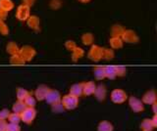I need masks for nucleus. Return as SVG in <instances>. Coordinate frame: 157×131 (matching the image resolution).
I'll list each match as a JSON object with an SVG mask.
<instances>
[{
  "instance_id": "nucleus-1",
  "label": "nucleus",
  "mask_w": 157,
  "mask_h": 131,
  "mask_svg": "<svg viewBox=\"0 0 157 131\" xmlns=\"http://www.w3.org/2000/svg\"><path fill=\"white\" fill-rule=\"evenodd\" d=\"M16 17L20 21H26L29 17V7L22 4L21 6L18 7V10L16 13Z\"/></svg>"
},
{
  "instance_id": "nucleus-2",
  "label": "nucleus",
  "mask_w": 157,
  "mask_h": 131,
  "mask_svg": "<svg viewBox=\"0 0 157 131\" xmlns=\"http://www.w3.org/2000/svg\"><path fill=\"white\" fill-rule=\"evenodd\" d=\"M63 103L67 109H74L77 106L78 99H77V97L73 96V95H68V96L64 97Z\"/></svg>"
},
{
  "instance_id": "nucleus-3",
  "label": "nucleus",
  "mask_w": 157,
  "mask_h": 131,
  "mask_svg": "<svg viewBox=\"0 0 157 131\" xmlns=\"http://www.w3.org/2000/svg\"><path fill=\"white\" fill-rule=\"evenodd\" d=\"M127 98V95L122 90H114L112 92V100L115 103H122Z\"/></svg>"
},
{
  "instance_id": "nucleus-4",
  "label": "nucleus",
  "mask_w": 157,
  "mask_h": 131,
  "mask_svg": "<svg viewBox=\"0 0 157 131\" xmlns=\"http://www.w3.org/2000/svg\"><path fill=\"white\" fill-rule=\"evenodd\" d=\"M45 98L48 103H57L60 100V95L57 91H48Z\"/></svg>"
},
{
  "instance_id": "nucleus-5",
  "label": "nucleus",
  "mask_w": 157,
  "mask_h": 131,
  "mask_svg": "<svg viewBox=\"0 0 157 131\" xmlns=\"http://www.w3.org/2000/svg\"><path fill=\"white\" fill-rule=\"evenodd\" d=\"M123 38L126 40V41H129V42H134V41H136L137 40V37L136 35V33L132 31H126L123 32L122 35Z\"/></svg>"
},
{
  "instance_id": "nucleus-6",
  "label": "nucleus",
  "mask_w": 157,
  "mask_h": 131,
  "mask_svg": "<svg viewBox=\"0 0 157 131\" xmlns=\"http://www.w3.org/2000/svg\"><path fill=\"white\" fill-rule=\"evenodd\" d=\"M14 4L12 0H0V9H2V10L9 12L10 10H12Z\"/></svg>"
},
{
  "instance_id": "nucleus-7",
  "label": "nucleus",
  "mask_w": 157,
  "mask_h": 131,
  "mask_svg": "<svg viewBox=\"0 0 157 131\" xmlns=\"http://www.w3.org/2000/svg\"><path fill=\"white\" fill-rule=\"evenodd\" d=\"M23 119L26 121V122H29L32 121L33 118H34V115H36V111L33 109H27L25 111H23Z\"/></svg>"
},
{
  "instance_id": "nucleus-8",
  "label": "nucleus",
  "mask_w": 157,
  "mask_h": 131,
  "mask_svg": "<svg viewBox=\"0 0 157 131\" xmlns=\"http://www.w3.org/2000/svg\"><path fill=\"white\" fill-rule=\"evenodd\" d=\"M130 104H131V107H132V109L136 111H141L142 109H144V107H142V104H141V102L140 100H137L136 98H131L130 100Z\"/></svg>"
},
{
  "instance_id": "nucleus-9",
  "label": "nucleus",
  "mask_w": 157,
  "mask_h": 131,
  "mask_svg": "<svg viewBox=\"0 0 157 131\" xmlns=\"http://www.w3.org/2000/svg\"><path fill=\"white\" fill-rule=\"evenodd\" d=\"M83 91V85L82 84H75L72 86V88L70 90L71 94L75 97H78L80 96Z\"/></svg>"
},
{
  "instance_id": "nucleus-10",
  "label": "nucleus",
  "mask_w": 157,
  "mask_h": 131,
  "mask_svg": "<svg viewBox=\"0 0 157 131\" xmlns=\"http://www.w3.org/2000/svg\"><path fill=\"white\" fill-rule=\"evenodd\" d=\"M95 89H96V87L93 82H88V83L83 85V92H85L86 95H90L92 93H94Z\"/></svg>"
},
{
  "instance_id": "nucleus-11",
  "label": "nucleus",
  "mask_w": 157,
  "mask_h": 131,
  "mask_svg": "<svg viewBox=\"0 0 157 131\" xmlns=\"http://www.w3.org/2000/svg\"><path fill=\"white\" fill-rule=\"evenodd\" d=\"M104 71H105V76L109 77V78H114V77L117 75V71H116V67H113V66H110V67H107L106 69H104Z\"/></svg>"
},
{
  "instance_id": "nucleus-12",
  "label": "nucleus",
  "mask_w": 157,
  "mask_h": 131,
  "mask_svg": "<svg viewBox=\"0 0 157 131\" xmlns=\"http://www.w3.org/2000/svg\"><path fill=\"white\" fill-rule=\"evenodd\" d=\"M47 92H48L47 87L44 86V85H41V86H39L38 88H37L36 94V97H37L38 99H42V98H44V97L46 96Z\"/></svg>"
},
{
  "instance_id": "nucleus-13",
  "label": "nucleus",
  "mask_w": 157,
  "mask_h": 131,
  "mask_svg": "<svg viewBox=\"0 0 157 131\" xmlns=\"http://www.w3.org/2000/svg\"><path fill=\"white\" fill-rule=\"evenodd\" d=\"M28 25L33 28H36L39 26V19L36 16H29L28 19Z\"/></svg>"
},
{
  "instance_id": "nucleus-14",
  "label": "nucleus",
  "mask_w": 157,
  "mask_h": 131,
  "mask_svg": "<svg viewBox=\"0 0 157 131\" xmlns=\"http://www.w3.org/2000/svg\"><path fill=\"white\" fill-rule=\"evenodd\" d=\"M144 101L147 104H151L155 101V93L153 91H149L144 96Z\"/></svg>"
},
{
  "instance_id": "nucleus-15",
  "label": "nucleus",
  "mask_w": 157,
  "mask_h": 131,
  "mask_svg": "<svg viewBox=\"0 0 157 131\" xmlns=\"http://www.w3.org/2000/svg\"><path fill=\"white\" fill-rule=\"evenodd\" d=\"M124 31H125L124 28H123L119 25H115V26H113V27H112V35L114 36H116V37L122 35Z\"/></svg>"
},
{
  "instance_id": "nucleus-16",
  "label": "nucleus",
  "mask_w": 157,
  "mask_h": 131,
  "mask_svg": "<svg viewBox=\"0 0 157 131\" xmlns=\"http://www.w3.org/2000/svg\"><path fill=\"white\" fill-rule=\"evenodd\" d=\"M24 110H25V105H24V103H22V102H18V103H16L14 105L15 114L22 113V111H24Z\"/></svg>"
},
{
  "instance_id": "nucleus-17",
  "label": "nucleus",
  "mask_w": 157,
  "mask_h": 131,
  "mask_svg": "<svg viewBox=\"0 0 157 131\" xmlns=\"http://www.w3.org/2000/svg\"><path fill=\"white\" fill-rule=\"evenodd\" d=\"M94 75L96 76V78L98 79H101L103 77L105 76V71H104V69H102V67H97L94 71Z\"/></svg>"
},
{
  "instance_id": "nucleus-18",
  "label": "nucleus",
  "mask_w": 157,
  "mask_h": 131,
  "mask_svg": "<svg viewBox=\"0 0 157 131\" xmlns=\"http://www.w3.org/2000/svg\"><path fill=\"white\" fill-rule=\"evenodd\" d=\"M28 91H26L25 89L23 88H19L18 89V92H17V95H18V98L20 100H24V99H26V97L28 96Z\"/></svg>"
},
{
  "instance_id": "nucleus-19",
  "label": "nucleus",
  "mask_w": 157,
  "mask_h": 131,
  "mask_svg": "<svg viewBox=\"0 0 157 131\" xmlns=\"http://www.w3.org/2000/svg\"><path fill=\"white\" fill-rule=\"evenodd\" d=\"M95 91L96 92H99V94H96L97 95V97L98 98H104V96H105V87L103 86V85H99L98 86V88L97 89H95Z\"/></svg>"
},
{
  "instance_id": "nucleus-20",
  "label": "nucleus",
  "mask_w": 157,
  "mask_h": 131,
  "mask_svg": "<svg viewBox=\"0 0 157 131\" xmlns=\"http://www.w3.org/2000/svg\"><path fill=\"white\" fill-rule=\"evenodd\" d=\"M111 44L113 47H121L122 46V41L119 37H113L112 39H111Z\"/></svg>"
},
{
  "instance_id": "nucleus-21",
  "label": "nucleus",
  "mask_w": 157,
  "mask_h": 131,
  "mask_svg": "<svg viewBox=\"0 0 157 131\" xmlns=\"http://www.w3.org/2000/svg\"><path fill=\"white\" fill-rule=\"evenodd\" d=\"M99 127H103V129H98L99 131H112V125L107 123V122H102L100 123Z\"/></svg>"
},
{
  "instance_id": "nucleus-22",
  "label": "nucleus",
  "mask_w": 157,
  "mask_h": 131,
  "mask_svg": "<svg viewBox=\"0 0 157 131\" xmlns=\"http://www.w3.org/2000/svg\"><path fill=\"white\" fill-rule=\"evenodd\" d=\"M82 40L85 41V42H83L85 44H90V41L92 40V35H91V33H86V35L82 36Z\"/></svg>"
},
{
  "instance_id": "nucleus-23",
  "label": "nucleus",
  "mask_w": 157,
  "mask_h": 131,
  "mask_svg": "<svg viewBox=\"0 0 157 131\" xmlns=\"http://www.w3.org/2000/svg\"><path fill=\"white\" fill-rule=\"evenodd\" d=\"M25 101H26V104L28 106H32L33 107L34 105V100H33V97H31V96H27L26 99H25Z\"/></svg>"
},
{
  "instance_id": "nucleus-24",
  "label": "nucleus",
  "mask_w": 157,
  "mask_h": 131,
  "mask_svg": "<svg viewBox=\"0 0 157 131\" xmlns=\"http://www.w3.org/2000/svg\"><path fill=\"white\" fill-rule=\"evenodd\" d=\"M7 31H8V28H7L6 25L3 23V21H0V32L6 33Z\"/></svg>"
},
{
  "instance_id": "nucleus-25",
  "label": "nucleus",
  "mask_w": 157,
  "mask_h": 131,
  "mask_svg": "<svg viewBox=\"0 0 157 131\" xmlns=\"http://www.w3.org/2000/svg\"><path fill=\"white\" fill-rule=\"evenodd\" d=\"M7 128H8V130H7V131H20V129H19V126H18V125H16L15 123L10 124Z\"/></svg>"
},
{
  "instance_id": "nucleus-26",
  "label": "nucleus",
  "mask_w": 157,
  "mask_h": 131,
  "mask_svg": "<svg viewBox=\"0 0 157 131\" xmlns=\"http://www.w3.org/2000/svg\"><path fill=\"white\" fill-rule=\"evenodd\" d=\"M7 16V12L2 10V9H0V21H3L5 20V18Z\"/></svg>"
},
{
  "instance_id": "nucleus-27",
  "label": "nucleus",
  "mask_w": 157,
  "mask_h": 131,
  "mask_svg": "<svg viewBox=\"0 0 157 131\" xmlns=\"http://www.w3.org/2000/svg\"><path fill=\"white\" fill-rule=\"evenodd\" d=\"M34 1H36V0H23V2H24V4L25 5H27V6H32L33 4L34 3Z\"/></svg>"
},
{
  "instance_id": "nucleus-28",
  "label": "nucleus",
  "mask_w": 157,
  "mask_h": 131,
  "mask_svg": "<svg viewBox=\"0 0 157 131\" xmlns=\"http://www.w3.org/2000/svg\"><path fill=\"white\" fill-rule=\"evenodd\" d=\"M10 119H11V121L13 123H15V122H18L20 118H19V115H16V114H15V115H11V118H10Z\"/></svg>"
},
{
  "instance_id": "nucleus-29",
  "label": "nucleus",
  "mask_w": 157,
  "mask_h": 131,
  "mask_svg": "<svg viewBox=\"0 0 157 131\" xmlns=\"http://www.w3.org/2000/svg\"><path fill=\"white\" fill-rule=\"evenodd\" d=\"M78 1H81V2H82V3H86V2L90 1V0H78Z\"/></svg>"
}]
</instances>
